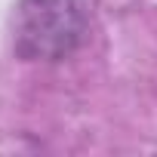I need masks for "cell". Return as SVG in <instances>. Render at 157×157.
Listing matches in <instances>:
<instances>
[{
    "label": "cell",
    "mask_w": 157,
    "mask_h": 157,
    "mask_svg": "<svg viewBox=\"0 0 157 157\" xmlns=\"http://www.w3.org/2000/svg\"><path fill=\"white\" fill-rule=\"evenodd\" d=\"M90 31L86 0H19L13 19V46L28 62H56L71 56Z\"/></svg>",
    "instance_id": "1"
}]
</instances>
